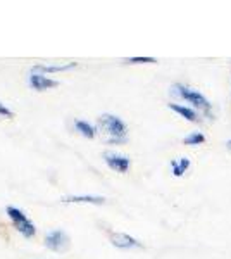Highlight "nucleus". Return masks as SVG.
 <instances>
[{"instance_id": "obj_1", "label": "nucleus", "mask_w": 231, "mask_h": 259, "mask_svg": "<svg viewBox=\"0 0 231 259\" xmlns=\"http://www.w3.org/2000/svg\"><path fill=\"white\" fill-rule=\"evenodd\" d=\"M99 124L104 130V133L109 135L107 137L109 144H124L126 142V124L117 116L112 114L100 116Z\"/></svg>"}, {"instance_id": "obj_11", "label": "nucleus", "mask_w": 231, "mask_h": 259, "mask_svg": "<svg viewBox=\"0 0 231 259\" xmlns=\"http://www.w3.org/2000/svg\"><path fill=\"white\" fill-rule=\"evenodd\" d=\"M76 68V62H69V64L62 66H36L35 71H45V73H59V71H69Z\"/></svg>"}, {"instance_id": "obj_5", "label": "nucleus", "mask_w": 231, "mask_h": 259, "mask_svg": "<svg viewBox=\"0 0 231 259\" xmlns=\"http://www.w3.org/2000/svg\"><path fill=\"white\" fill-rule=\"evenodd\" d=\"M104 157H106L109 168L117 171V173H126V171L129 169V159L126 156H121V154H116V152H106Z\"/></svg>"}, {"instance_id": "obj_6", "label": "nucleus", "mask_w": 231, "mask_h": 259, "mask_svg": "<svg viewBox=\"0 0 231 259\" xmlns=\"http://www.w3.org/2000/svg\"><path fill=\"white\" fill-rule=\"evenodd\" d=\"M29 87H31L33 90H47V89H54V87L59 85V81L56 80H50V78L43 76V74H38V73H31L29 74Z\"/></svg>"}, {"instance_id": "obj_7", "label": "nucleus", "mask_w": 231, "mask_h": 259, "mask_svg": "<svg viewBox=\"0 0 231 259\" xmlns=\"http://www.w3.org/2000/svg\"><path fill=\"white\" fill-rule=\"evenodd\" d=\"M111 244L114 247L119 249H131V247H140V242L133 237L126 235V233H112L111 235Z\"/></svg>"}, {"instance_id": "obj_10", "label": "nucleus", "mask_w": 231, "mask_h": 259, "mask_svg": "<svg viewBox=\"0 0 231 259\" xmlns=\"http://www.w3.org/2000/svg\"><path fill=\"white\" fill-rule=\"evenodd\" d=\"M74 128H76V132L81 133L83 137H86V139H94L95 137V128L91 126L88 121H83V119L74 121Z\"/></svg>"}, {"instance_id": "obj_9", "label": "nucleus", "mask_w": 231, "mask_h": 259, "mask_svg": "<svg viewBox=\"0 0 231 259\" xmlns=\"http://www.w3.org/2000/svg\"><path fill=\"white\" fill-rule=\"evenodd\" d=\"M62 202H85V204H104L106 199L97 195H73V197L62 199Z\"/></svg>"}, {"instance_id": "obj_4", "label": "nucleus", "mask_w": 231, "mask_h": 259, "mask_svg": "<svg viewBox=\"0 0 231 259\" xmlns=\"http://www.w3.org/2000/svg\"><path fill=\"white\" fill-rule=\"evenodd\" d=\"M69 237L64 230H54L45 237V245L54 252H66L69 249Z\"/></svg>"}, {"instance_id": "obj_2", "label": "nucleus", "mask_w": 231, "mask_h": 259, "mask_svg": "<svg viewBox=\"0 0 231 259\" xmlns=\"http://www.w3.org/2000/svg\"><path fill=\"white\" fill-rule=\"evenodd\" d=\"M171 94L176 95V97H179V99L188 100V102L193 104L195 107L205 111L209 116H211V104H209V100L205 99L202 94H199L197 90L187 89V87H183V85H173L171 87Z\"/></svg>"}, {"instance_id": "obj_3", "label": "nucleus", "mask_w": 231, "mask_h": 259, "mask_svg": "<svg viewBox=\"0 0 231 259\" xmlns=\"http://www.w3.org/2000/svg\"><path fill=\"white\" fill-rule=\"evenodd\" d=\"M7 216H9L11 221L14 223L16 230H18L23 237H26V239L35 237V233H36L35 225L28 220V216L24 214L21 209H18V207H14V206H9L7 207Z\"/></svg>"}, {"instance_id": "obj_16", "label": "nucleus", "mask_w": 231, "mask_h": 259, "mask_svg": "<svg viewBox=\"0 0 231 259\" xmlns=\"http://www.w3.org/2000/svg\"><path fill=\"white\" fill-rule=\"evenodd\" d=\"M228 149H231V140L228 142Z\"/></svg>"}, {"instance_id": "obj_12", "label": "nucleus", "mask_w": 231, "mask_h": 259, "mask_svg": "<svg viewBox=\"0 0 231 259\" xmlns=\"http://www.w3.org/2000/svg\"><path fill=\"white\" fill-rule=\"evenodd\" d=\"M171 168H173V175H174V177H181L184 171L190 168V161H188L187 157H181V159H179V162L178 161L171 162Z\"/></svg>"}, {"instance_id": "obj_14", "label": "nucleus", "mask_w": 231, "mask_h": 259, "mask_svg": "<svg viewBox=\"0 0 231 259\" xmlns=\"http://www.w3.org/2000/svg\"><path fill=\"white\" fill-rule=\"evenodd\" d=\"M126 62H129V64H144V62L155 64L157 59H154V57H129V59H126Z\"/></svg>"}, {"instance_id": "obj_15", "label": "nucleus", "mask_w": 231, "mask_h": 259, "mask_svg": "<svg viewBox=\"0 0 231 259\" xmlns=\"http://www.w3.org/2000/svg\"><path fill=\"white\" fill-rule=\"evenodd\" d=\"M0 116H4V118H14V112L11 109H7V107L0 102Z\"/></svg>"}, {"instance_id": "obj_8", "label": "nucleus", "mask_w": 231, "mask_h": 259, "mask_svg": "<svg viewBox=\"0 0 231 259\" xmlns=\"http://www.w3.org/2000/svg\"><path fill=\"white\" fill-rule=\"evenodd\" d=\"M169 109H173L174 112H178L179 116H183L184 119L193 121V123H197V121H199V114H197L193 109H190V107L179 106V104H169Z\"/></svg>"}, {"instance_id": "obj_13", "label": "nucleus", "mask_w": 231, "mask_h": 259, "mask_svg": "<svg viewBox=\"0 0 231 259\" xmlns=\"http://www.w3.org/2000/svg\"><path fill=\"white\" fill-rule=\"evenodd\" d=\"M183 142H184L187 145H199V144H204V142H205V137L202 135V133L195 132V133H192V135L184 137Z\"/></svg>"}]
</instances>
